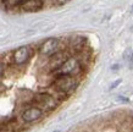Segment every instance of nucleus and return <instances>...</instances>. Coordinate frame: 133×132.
<instances>
[{
  "instance_id": "obj_1",
  "label": "nucleus",
  "mask_w": 133,
  "mask_h": 132,
  "mask_svg": "<svg viewBox=\"0 0 133 132\" xmlns=\"http://www.w3.org/2000/svg\"><path fill=\"white\" fill-rule=\"evenodd\" d=\"M77 87V80L71 75H56L54 80V88L61 94H69Z\"/></svg>"
},
{
  "instance_id": "obj_2",
  "label": "nucleus",
  "mask_w": 133,
  "mask_h": 132,
  "mask_svg": "<svg viewBox=\"0 0 133 132\" xmlns=\"http://www.w3.org/2000/svg\"><path fill=\"white\" fill-rule=\"evenodd\" d=\"M81 71V64L77 58L75 56H69L64 64L54 72L55 75H71V76H76L78 72Z\"/></svg>"
},
{
  "instance_id": "obj_3",
  "label": "nucleus",
  "mask_w": 133,
  "mask_h": 132,
  "mask_svg": "<svg viewBox=\"0 0 133 132\" xmlns=\"http://www.w3.org/2000/svg\"><path fill=\"white\" fill-rule=\"evenodd\" d=\"M61 49V42L57 38H48L39 45V54L42 56H48L50 58L55 53L60 52Z\"/></svg>"
},
{
  "instance_id": "obj_4",
  "label": "nucleus",
  "mask_w": 133,
  "mask_h": 132,
  "mask_svg": "<svg viewBox=\"0 0 133 132\" xmlns=\"http://www.w3.org/2000/svg\"><path fill=\"white\" fill-rule=\"evenodd\" d=\"M32 56V48L28 45H22L12 53V62L17 66L24 65Z\"/></svg>"
},
{
  "instance_id": "obj_5",
  "label": "nucleus",
  "mask_w": 133,
  "mask_h": 132,
  "mask_svg": "<svg viewBox=\"0 0 133 132\" xmlns=\"http://www.w3.org/2000/svg\"><path fill=\"white\" fill-rule=\"evenodd\" d=\"M34 100H36L38 104L41 105L39 108L43 110H52V109L56 108L57 105V100L55 99V97L49 94V93H39L34 97Z\"/></svg>"
},
{
  "instance_id": "obj_6",
  "label": "nucleus",
  "mask_w": 133,
  "mask_h": 132,
  "mask_svg": "<svg viewBox=\"0 0 133 132\" xmlns=\"http://www.w3.org/2000/svg\"><path fill=\"white\" fill-rule=\"evenodd\" d=\"M69 56L66 55V53L62 52V50H60V52L55 53L54 55H51L50 58H49V68H50V71L55 72L57 70V68L60 67L61 65L64 64V61L67 59Z\"/></svg>"
},
{
  "instance_id": "obj_7",
  "label": "nucleus",
  "mask_w": 133,
  "mask_h": 132,
  "mask_svg": "<svg viewBox=\"0 0 133 132\" xmlns=\"http://www.w3.org/2000/svg\"><path fill=\"white\" fill-rule=\"evenodd\" d=\"M42 115H43V110L39 106H31L22 112V119L26 122H33V121L39 120Z\"/></svg>"
},
{
  "instance_id": "obj_8",
  "label": "nucleus",
  "mask_w": 133,
  "mask_h": 132,
  "mask_svg": "<svg viewBox=\"0 0 133 132\" xmlns=\"http://www.w3.org/2000/svg\"><path fill=\"white\" fill-rule=\"evenodd\" d=\"M43 0H23L21 3L20 8L24 12H37L43 8Z\"/></svg>"
},
{
  "instance_id": "obj_9",
  "label": "nucleus",
  "mask_w": 133,
  "mask_h": 132,
  "mask_svg": "<svg viewBox=\"0 0 133 132\" xmlns=\"http://www.w3.org/2000/svg\"><path fill=\"white\" fill-rule=\"evenodd\" d=\"M22 1L23 0H4V4L8 8H16V6H20Z\"/></svg>"
},
{
  "instance_id": "obj_10",
  "label": "nucleus",
  "mask_w": 133,
  "mask_h": 132,
  "mask_svg": "<svg viewBox=\"0 0 133 132\" xmlns=\"http://www.w3.org/2000/svg\"><path fill=\"white\" fill-rule=\"evenodd\" d=\"M0 132H14L12 125H10V124L1 125V126H0Z\"/></svg>"
},
{
  "instance_id": "obj_11",
  "label": "nucleus",
  "mask_w": 133,
  "mask_h": 132,
  "mask_svg": "<svg viewBox=\"0 0 133 132\" xmlns=\"http://www.w3.org/2000/svg\"><path fill=\"white\" fill-rule=\"evenodd\" d=\"M55 1H56L57 5H65V4H67L69 1H71V0H55Z\"/></svg>"
},
{
  "instance_id": "obj_12",
  "label": "nucleus",
  "mask_w": 133,
  "mask_h": 132,
  "mask_svg": "<svg viewBox=\"0 0 133 132\" xmlns=\"http://www.w3.org/2000/svg\"><path fill=\"white\" fill-rule=\"evenodd\" d=\"M118 83H121V80H117V81H115L112 84H111V87H110V89H114V88H116L117 86H118Z\"/></svg>"
},
{
  "instance_id": "obj_13",
  "label": "nucleus",
  "mask_w": 133,
  "mask_h": 132,
  "mask_svg": "<svg viewBox=\"0 0 133 132\" xmlns=\"http://www.w3.org/2000/svg\"><path fill=\"white\" fill-rule=\"evenodd\" d=\"M117 99L120 100V102H125V103H128L129 100L127 99V98H125V97H117Z\"/></svg>"
},
{
  "instance_id": "obj_14",
  "label": "nucleus",
  "mask_w": 133,
  "mask_h": 132,
  "mask_svg": "<svg viewBox=\"0 0 133 132\" xmlns=\"http://www.w3.org/2000/svg\"><path fill=\"white\" fill-rule=\"evenodd\" d=\"M3 75V64H0V76Z\"/></svg>"
},
{
  "instance_id": "obj_15",
  "label": "nucleus",
  "mask_w": 133,
  "mask_h": 132,
  "mask_svg": "<svg viewBox=\"0 0 133 132\" xmlns=\"http://www.w3.org/2000/svg\"><path fill=\"white\" fill-rule=\"evenodd\" d=\"M55 132H59V131H55Z\"/></svg>"
}]
</instances>
